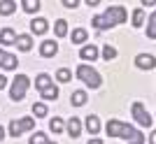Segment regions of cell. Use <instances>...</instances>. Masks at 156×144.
Masks as SVG:
<instances>
[{
    "label": "cell",
    "mask_w": 156,
    "mask_h": 144,
    "mask_svg": "<svg viewBox=\"0 0 156 144\" xmlns=\"http://www.w3.org/2000/svg\"><path fill=\"white\" fill-rule=\"evenodd\" d=\"M47 28H49V23H47L44 19H40V16L30 21V30H33L35 35H44V33H47Z\"/></svg>",
    "instance_id": "8fae6325"
},
{
    "label": "cell",
    "mask_w": 156,
    "mask_h": 144,
    "mask_svg": "<svg viewBox=\"0 0 156 144\" xmlns=\"http://www.w3.org/2000/svg\"><path fill=\"white\" fill-rule=\"evenodd\" d=\"M77 77L82 79L89 88H100V84H103V79H100L98 70H93V67L86 65V63H82V65L77 67Z\"/></svg>",
    "instance_id": "3957f363"
},
{
    "label": "cell",
    "mask_w": 156,
    "mask_h": 144,
    "mask_svg": "<svg viewBox=\"0 0 156 144\" xmlns=\"http://www.w3.org/2000/svg\"><path fill=\"white\" fill-rule=\"evenodd\" d=\"M154 56L151 53H137L135 56V65L140 67V70H154Z\"/></svg>",
    "instance_id": "ba28073f"
},
{
    "label": "cell",
    "mask_w": 156,
    "mask_h": 144,
    "mask_svg": "<svg viewBox=\"0 0 156 144\" xmlns=\"http://www.w3.org/2000/svg\"><path fill=\"white\" fill-rule=\"evenodd\" d=\"M7 86V79H5V74H0V88H5Z\"/></svg>",
    "instance_id": "4dcf8cb0"
},
{
    "label": "cell",
    "mask_w": 156,
    "mask_h": 144,
    "mask_svg": "<svg viewBox=\"0 0 156 144\" xmlns=\"http://www.w3.org/2000/svg\"><path fill=\"white\" fill-rule=\"evenodd\" d=\"M77 5H79L77 0H65V2H63V7H68V9H75Z\"/></svg>",
    "instance_id": "f546056e"
},
{
    "label": "cell",
    "mask_w": 156,
    "mask_h": 144,
    "mask_svg": "<svg viewBox=\"0 0 156 144\" xmlns=\"http://www.w3.org/2000/svg\"><path fill=\"white\" fill-rule=\"evenodd\" d=\"M105 132H107L110 137H121V139H126V142H133V139L144 137L137 128H133L130 123L119 121V118H110V121H107V125H105Z\"/></svg>",
    "instance_id": "7a4b0ae2"
},
{
    "label": "cell",
    "mask_w": 156,
    "mask_h": 144,
    "mask_svg": "<svg viewBox=\"0 0 156 144\" xmlns=\"http://www.w3.org/2000/svg\"><path fill=\"white\" fill-rule=\"evenodd\" d=\"M103 58H105V60H114V58H117V49H114V46H110V44H105V46H103Z\"/></svg>",
    "instance_id": "d4e9b609"
},
{
    "label": "cell",
    "mask_w": 156,
    "mask_h": 144,
    "mask_svg": "<svg viewBox=\"0 0 156 144\" xmlns=\"http://www.w3.org/2000/svg\"><path fill=\"white\" fill-rule=\"evenodd\" d=\"M65 130H68V135H70L72 139H75V137H79V132H82V121L72 116L70 121L65 123Z\"/></svg>",
    "instance_id": "30bf717a"
},
{
    "label": "cell",
    "mask_w": 156,
    "mask_h": 144,
    "mask_svg": "<svg viewBox=\"0 0 156 144\" xmlns=\"http://www.w3.org/2000/svg\"><path fill=\"white\" fill-rule=\"evenodd\" d=\"M2 137H5V130H2V125H0V142H2Z\"/></svg>",
    "instance_id": "e575fe53"
},
{
    "label": "cell",
    "mask_w": 156,
    "mask_h": 144,
    "mask_svg": "<svg viewBox=\"0 0 156 144\" xmlns=\"http://www.w3.org/2000/svg\"><path fill=\"white\" fill-rule=\"evenodd\" d=\"M40 93H42V98H44V100H56V98H58V88H56V86H49V88H44V91H40Z\"/></svg>",
    "instance_id": "7402d4cb"
},
{
    "label": "cell",
    "mask_w": 156,
    "mask_h": 144,
    "mask_svg": "<svg viewBox=\"0 0 156 144\" xmlns=\"http://www.w3.org/2000/svg\"><path fill=\"white\" fill-rule=\"evenodd\" d=\"M56 79L65 84V81H70V79H72V72L68 70V67H61V70H56Z\"/></svg>",
    "instance_id": "cb8c5ba5"
},
{
    "label": "cell",
    "mask_w": 156,
    "mask_h": 144,
    "mask_svg": "<svg viewBox=\"0 0 156 144\" xmlns=\"http://www.w3.org/2000/svg\"><path fill=\"white\" fill-rule=\"evenodd\" d=\"M142 23H144V12L142 9H135V12H133V26L140 28Z\"/></svg>",
    "instance_id": "4316f807"
},
{
    "label": "cell",
    "mask_w": 156,
    "mask_h": 144,
    "mask_svg": "<svg viewBox=\"0 0 156 144\" xmlns=\"http://www.w3.org/2000/svg\"><path fill=\"white\" fill-rule=\"evenodd\" d=\"M44 142H47V135H44V132H33L30 144H44Z\"/></svg>",
    "instance_id": "f1b7e54d"
},
{
    "label": "cell",
    "mask_w": 156,
    "mask_h": 144,
    "mask_svg": "<svg viewBox=\"0 0 156 144\" xmlns=\"http://www.w3.org/2000/svg\"><path fill=\"white\" fill-rule=\"evenodd\" d=\"M130 114H133V118H135L142 128H151V116H149V111L144 109L142 102H133V105H130Z\"/></svg>",
    "instance_id": "8992f818"
},
{
    "label": "cell",
    "mask_w": 156,
    "mask_h": 144,
    "mask_svg": "<svg viewBox=\"0 0 156 144\" xmlns=\"http://www.w3.org/2000/svg\"><path fill=\"white\" fill-rule=\"evenodd\" d=\"M14 44L19 46L21 51H28V49L33 46V37L30 35H16V42H14Z\"/></svg>",
    "instance_id": "e0dca14e"
},
{
    "label": "cell",
    "mask_w": 156,
    "mask_h": 144,
    "mask_svg": "<svg viewBox=\"0 0 156 144\" xmlns=\"http://www.w3.org/2000/svg\"><path fill=\"white\" fill-rule=\"evenodd\" d=\"M40 53H42L44 58H51V56L58 53V44H56L54 39H44V42L40 44Z\"/></svg>",
    "instance_id": "9c48e42d"
},
{
    "label": "cell",
    "mask_w": 156,
    "mask_h": 144,
    "mask_svg": "<svg viewBox=\"0 0 156 144\" xmlns=\"http://www.w3.org/2000/svg\"><path fill=\"white\" fill-rule=\"evenodd\" d=\"M79 56H82L84 60H96V58H98V49H96L93 44H86V46H82Z\"/></svg>",
    "instance_id": "2e32d148"
},
{
    "label": "cell",
    "mask_w": 156,
    "mask_h": 144,
    "mask_svg": "<svg viewBox=\"0 0 156 144\" xmlns=\"http://www.w3.org/2000/svg\"><path fill=\"white\" fill-rule=\"evenodd\" d=\"M147 37H149V39L156 37V14L149 16V23H147Z\"/></svg>",
    "instance_id": "603a6c76"
},
{
    "label": "cell",
    "mask_w": 156,
    "mask_h": 144,
    "mask_svg": "<svg viewBox=\"0 0 156 144\" xmlns=\"http://www.w3.org/2000/svg\"><path fill=\"white\" fill-rule=\"evenodd\" d=\"M54 33L58 35V37H65V35H68V21H65V19H58L56 23H54Z\"/></svg>",
    "instance_id": "ffe728a7"
},
{
    "label": "cell",
    "mask_w": 156,
    "mask_h": 144,
    "mask_svg": "<svg viewBox=\"0 0 156 144\" xmlns=\"http://www.w3.org/2000/svg\"><path fill=\"white\" fill-rule=\"evenodd\" d=\"M63 118H58V116H54L51 121H49V130H54V132H61L63 130Z\"/></svg>",
    "instance_id": "484cf974"
},
{
    "label": "cell",
    "mask_w": 156,
    "mask_h": 144,
    "mask_svg": "<svg viewBox=\"0 0 156 144\" xmlns=\"http://www.w3.org/2000/svg\"><path fill=\"white\" fill-rule=\"evenodd\" d=\"M70 37H72V42H75V44H84L89 35H86V30H84V28H75Z\"/></svg>",
    "instance_id": "d6986e66"
},
{
    "label": "cell",
    "mask_w": 156,
    "mask_h": 144,
    "mask_svg": "<svg viewBox=\"0 0 156 144\" xmlns=\"http://www.w3.org/2000/svg\"><path fill=\"white\" fill-rule=\"evenodd\" d=\"M28 86H30V79L26 77V74H16L12 81V91H9V98L12 100H23L26 98V91H28Z\"/></svg>",
    "instance_id": "277c9868"
},
{
    "label": "cell",
    "mask_w": 156,
    "mask_h": 144,
    "mask_svg": "<svg viewBox=\"0 0 156 144\" xmlns=\"http://www.w3.org/2000/svg\"><path fill=\"white\" fill-rule=\"evenodd\" d=\"M86 100H89V93L86 91H72V95H70V102L75 107H82Z\"/></svg>",
    "instance_id": "9a60e30c"
},
{
    "label": "cell",
    "mask_w": 156,
    "mask_h": 144,
    "mask_svg": "<svg viewBox=\"0 0 156 144\" xmlns=\"http://www.w3.org/2000/svg\"><path fill=\"white\" fill-rule=\"evenodd\" d=\"M49 86H51V77H49L47 72H42V74L35 77V88H37V91H44V88H49Z\"/></svg>",
    "instance_id": "4fadbf2b"
},
{
    "label": "cell",
    "mask_w": 156,
    "mask_h": 144,
    "mask_svg": "<svg viewBox=\"0 0 156 144\" xmlns=\"http://www.w3.org/2000/svg\"><path fill=\"white\" fill-rule=\"evenodd\" d=\"M30 109H33V114H35V116H37V118L47 116V105H42V102H37V105H33Z\"/></svg>",
    "instance_id": "83f0119b"
},
{
    "label": "cell",
    "mask_w": 156,
    "mask_h": 144,
    "mask_svg": "<svg viewBox=\"0 0 156 144\" xmlns=\"http://www.w3.org/2000/svg\"><path fill=\"white\" fill-rule=\"evenodd\" d=\"M44 144H54V142H49V139H47V142H44Z\"/></svg>",
    "instance_id": "d590c367"
},
{
    "label": "cell",
    "mask_w": 156,
    "mask_h": 144,
    "mask_svg": "<svg viewBox=\"0 0 156 144\" xmlns=\"http://www.w3.org/2000/svg\"><path fill=\"white\" fill-rule=\"evenodd\" d=\"M16 65H19L16 56H14V53H7L5 49H0V67H2V70H16Z\"/></svg>",
    "instance_id": "52a82bcc"
},
{
    "label": "cell",
    "mask_w": 156,
    "mask_h": 144,
    "mask_svg": "<svg viewBox=\"0 0 156 144\" xmlns=\"http://www.w3.org/2000/svg\"><path fill=\"white\" fill-rule=\"evenodd\" d=\"M30 128H35V118L33 116H26V118H14L12 123H9V135L12 137H19V135H23L26 130H30Z\"/></svg>",
    "instance_id": "5b68a950"
},
{
    "label": "cell",
    "mask_w": 156,
    "mask_h": 144,
    "mask_svg": "<svg viewBox=\"0 0 156 144\" xmlns=\"http://www.w3.org/2000/svg\"><path fill=\"white\" fill-rule=\"evenodd\" d=\"M89 144H103L100 139H89Z\"/></svg>",
    "instance_id": "836d02e7"
},
{
    "label": "cell",
    "mask_w": 156,
    "mask_h": 144,
    "mask_svg": "<svg viewBox=\"0 0 156 144\" xmlns=\"http://www.w3.org/2000/svg\"><path fill=\"white\" fill-rule=\"evenodd\" d=\"M21 7H23V12L35 14V12L40 9V0H23V2H21Z\"/></svg>",
    "instance_id": "44dd1931"
},
{
    "label": "cell",
    "mask_w": 156,
    "mask_h": 144,
    "mask_svg": "<svg viewBox=\"0 0 156 144\" xmlns=\"http://www.w3.org/2000/svg\"><path fill=\"white\" fill-rule=\"evenodd\" d=\"M14 12H16L14 0H0V16H12Z\"/></svg>",
    "instance_id": "7c38bea8"
},
{
    "label": "cell",
    "mask_w": 156,
    "mask_h": 144,
    "mask_svg": "<svg viewBox=\"0 0 156 144\" xmlns=\"http://www.w3.org/2000/svg\"><path fill=\"white\" fill-rule=\"evenodd\" d=\"M126 19H128V14H126V9L121 5H114L110 7L105 14H100V16H93L91 23L96 30H112L114 26H119V23H126Z\"/></svg>",
    "instance_id": "6da1fadb"
},
{
    "label": "cell",
    "mask_w": 156,
    "mask_h": 144,
    "mask_svg": "<svg viewBox=\"0 0 156 144\" xmlns=\"http://www.w3.org/2000/svg\"><path fill=\"white\" fill-rule=\"evenodd\" d=\"M128 144H144V137H140V139H133V142H128Z\"/></svg>",
    "instance_id": "1f68e13d"
},
{
    "label": "cell",
    "mask_w": 156,
    "mask_h": 144,
    "mask_svg": "<svg viewBox=\"0 0 156 144\" xmlns=\"http://www.w3.org/2000/svg\"><path fill=\"white\" fill-rule=\"evenodd\" d=\"M149 144H156V135H154V132L149 135Z\"/></svg>",
    "instance_id": "d6a6232c"
},
{
    "label": "cell",
    "mask_w": 156,
    "mask_h": 144,
    "mask_svg": "<svg viewBox=\"0 0 156 144\" xmlns=\"http://www.w3.org/2000/svg\"><path fill=\"white\" fill-rule=\"evenodd\" d=\"M0 42H2V44H14V42H16V35H14L12 28H2V30H0Z\"/></svg>",
    "instance_id": "ac0fdd59"
},
{
    "label": "cell",
    "mask_w": 156,
    "mask_h": 144,
    "mask_svg": "<svg viewBox=\"0 0 156 144\" xmlns=\"http://www.w3.org/2000/svg\"><path fill=\"white\" fill-rule=\"evenodd\" d=\"M86 130L91 132V135H96V132L100 130V118H98L96 114H89V116H86Z\"/></svg>",
    "instance_id": "5bb4252c"
}]
</instances>
